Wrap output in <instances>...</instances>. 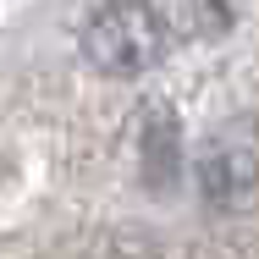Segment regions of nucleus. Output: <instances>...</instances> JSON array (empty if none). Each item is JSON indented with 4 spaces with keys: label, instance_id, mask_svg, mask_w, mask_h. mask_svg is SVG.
Segmentation results:
<instances>
[{
    "label": "nucleus",
    "instance_id": "1",
    "mask_svg": "<svg viewBox=\"0 0 259 259\" xmlns=\"http://www.w3.org/2000/svg\"><path fill=\"white\" fill-rule=\"evenodd\" d=\"M165 55V22L149 0H110L83 28V61L105 77H138Z\"/></svg>",
    "mask_w": 259,
    "mask_h": 259
},
{
    "label": "nucleus",
    "instance_id": "2",
    "mask_svg": "<svg viewBox=\"0 0 259 259\" xmlns=\"http://www.w3.org/2000/svg\"><path fill=\"white\" fill-rule=\"evenodd\" d=\"M259 182V116L221 121L199 149V188L204 199H232Z\"/></svg>",
    "mask_w": 259,
    "mask_h": 259
}]
</instances>
